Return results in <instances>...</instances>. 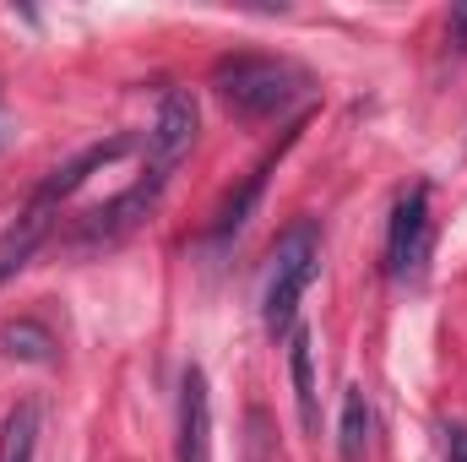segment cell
Masks as SVG:
<instances>
[{
	"mask_svg": "<svg viewBox=\"0 0 467 462\" xmlns=\"http://www.w3.org/2000/svg\"><path fill=\"white\" fill-rule=\"evenodd\" d=\"M191 142H196V99L185 88H174V93H163V110L152 125V169L147 174L169 180V169L191 152Z\"/></svg>",
	"mask_w": 467,
	"mask_h": 462,
	"instance_id": "6",
	"label": "cell"
},
{
	"mask_svg": "<svg viewBox=\"0 0 467 462\" xmlns=\"http://www.w3.org/2000/svg\"><path fill=\"white\" fill-rule=\"evenodd\" d=\"M174 457L180 462H213V397L207 375L191 364L180 375V430H174Z\"/></svg>",
	"mask_w": 467,
	"mask_h": 462,
	"instance_id": "5",
	"label": "cell"
},
{
	"mask_svg": "<svg viewBox=\"0 0 467 462\" xmlns=\"http://www.w3.org/2000/svg\"><path fill=\"white\" fill-rule=\"evenodd\" d=\"M446 457L467 462V425H446Z\"/></svg>",
	"mask_w": 467,
	"mask_h": 462,
	"instance_id": "14",
	"label": "cell"
},
{
	"mask_svg": "<svg viewBox=\"0 0 467 462\" xmlns=\"http://www.w3.org/2000/svg\"><path fill=\"white\" fill-rule=\"evenodd\" d=\"M0 348H5L11 359H22V364H49V359H55L49 327H44V321H27V316L0 327Z\"/></svg>",
	"mask_w": 467,
	"mask_h": 462,
	"instance_id": "11",
	"label": "cell"
},
{
	"mask_svg": "<svg viewBox=\"0 0 467 462\" xmlns=\"http://www.w3.org/2000/svg\"><path fill=\"white\" fill-rule=\"evenodd\" d=\"M213 88L223 99V110L239 120H272L283 115L294 99H305L310 77L294 60H272V55H229L213 71Z\"/></svg>",
	"mask_w": 467,
	"mask_h": 462,
	"instance_id": "1",
	"label": "cell"
},
{
	"mask_svg": "<svg viewBox=\"0 0 467 462\" xmlns=\"http://www.w3.org/2000/svg\"><path fill=\"white\" fill-rule=\"evenodd\" d=\"M38 457V403L11 408L5 430H0V462H33Z\"/></svg>",
	"mask_w": 467,
	"mask_h": 462,
	"instance_id": "12",
	"label": "cell"
},
{
	"mask_svg": "<svg viewBox=\"0 0 467 462\" xmlns=\"http://www.w3.org/2000/svg\"><path fill=\"white\" fill-rule=\"evenodd\" d=\"M316 267H321V239H316L310 224H294L272 245V278H266V299H261V321H266L272 338L288 332V321H294V310H299Z\"/></svg>",
	"mask_w": 467,
	"mask_h": 462,
	"instance_id": "2",
	"label": "cell"
},
{
	"mask_svg": "<svg viewBox=\"0 0 467 462\" xmlns=\"http://www.w3.org/2000/svg\"><path fill=\"white\" fill-rule=\"evenodd\" d=\"M337 452H343V462H364V452H369V403H364V386H348V397H343Z\"/></svg>",
	"mask_w": 467,
	"mask_h": 462,
	"instance_id": "13",
	"label": "cell"
},
{
	"mask_svg": "<svg viewBox=\"0 0 467 462\" xmlns=\"http://www.w3.org/2000/svg\"><path fill=\"white\" fill-rule=\"evenodd\" d=\"M130 147H136V136H109V142H93L88 152H77L71 163H60V169L38 185V202H49V207H55V202H60V196H71V191H77L93 169H109V163H115V158H125Z\"/></svg>",
	"mask_w": 467,
	"mask_h": 462,
	"instance_id": "7",
	"label": "cell"
},
{
	"mask_svg": "<svg viewBox=\"0 0 467 462\" xmlns=\"http://www.w3.org/2000/svg\"><path fill=\"white\" fill-rule=\"evenodd\" d=\"M49 218H55V207L33 196V202H27V213L0 234V283H11V278L33 261V250H38V245H44V234H49Z\"/></svg>",
	"mask_w": 467,
	"mask_h": 462,
	"instance_id": "8",
	"label": "cell"
},
{
	"mask_svg": "<svg viewBox=\"0 0 467 462\" xmlns=\"http://www.w3.org/2000/svg\"><path fill=\"white\" fill-rule=\"evenodd\" d=\"M424 250H430V196H424V185H413L402 202H397V213H391V234H386V272L391 278H419V267H424Z\"/></svg>",
	"mask_w": 467,
	"mask_h": 462,
	"instance_id": "3",
	"label": "cell"
},
{
	"mask_svg": "<svg viewBox=\"0 0 467 462\" xmlns=\"http://www.w3.org/2000/svg\"><path fill=\"white\" fill-rule=\"evenodd\" d=\"M288 370H294L299 425L316 436V430H321V403H316V364H310V338H305V332H294V348H288Z\"/></svg>",
	"mask_w": 467,
	"mask_h": 462,
	"instance_id": "10",
	"label": "cell"
},
{
	"mask_svg": "<svg viewBox=\"0 0 467 462\" xmlns=\"http://www.w3.org/2000/svg\"><path fill=\"white\" fill-rule=\"evenodd\" d=\"M158 191H163V180H158V174L136 180L130 191H119L115 202L93 207V213L77 224V239H82V245H109V239H125L136 224H147V213L158 207Z\"/></svg>",
	"mask_w": 467,
	"mask_h": 462,
	"instance_id": "4",
	"label": "cell"
},
{
	"mask_svg": "<svg viewBox=\"0 0 467 462\" xmlns=\"http://www.w3.org/2000/svg\"><path fill=\"white\" fill-rule=\"evenodd\" d=\"M272 163H277V152L255 169V174H244V185L234 191L229 202L218 207V218H213V234L218 239H229V234H239L244 224H250V213H255V202H261V191H266V174H272Z\"/></svg>",
	"mask_w": 467,
	"mask_h": 462,
	"instance_id": "9",
	"label": "cell"
}]
</instances>
